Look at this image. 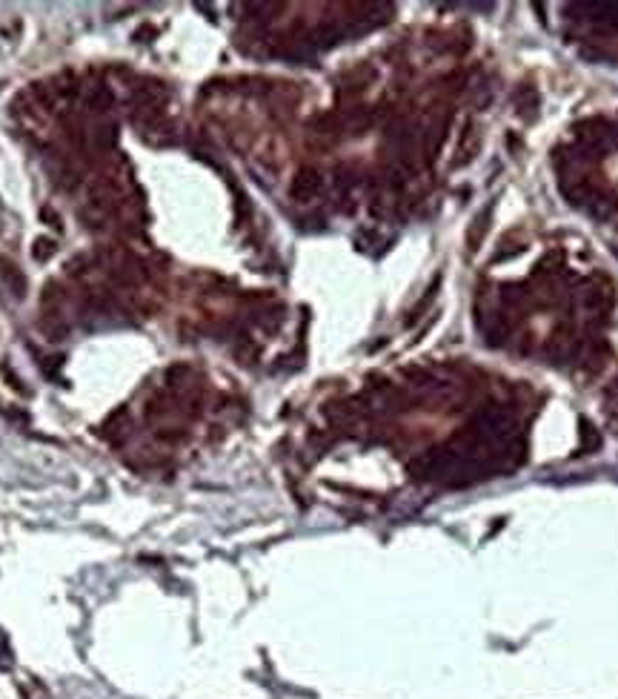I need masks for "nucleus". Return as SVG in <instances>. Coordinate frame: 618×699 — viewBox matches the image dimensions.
<instances>
[{
  "instance_id": "nucleus-2",
  "label": "nucleus",
  "mask_w": 618,
  "mask_h": 699,
  "mask_svg": "<svg viewBox=\"0 0 618 699\" xmlns=\"http://www.w3.org/2000/svg\"><path fill=\"white\" fill-rule=\"evenodd\" d=\"M109 106H112V92L106 89V86H98V89L92 92V109L95 112H103Z\"/></svg>"
},
{
  "instance_id": "nucleus-1",
  "label": "nucleus",
  "mask_w": 618,
  "mask_h": 699,
  "mask_svg": "<svg viewBox=\"0 0 618 699\" xmlns=\"http://www.w3.org/2000/svg\"><path fill=\"white\" fill-rule=\"evenodd\" d=\"M0 276H4L9 284H12V290L18 292V295H23V290H26V281H23V276L15 270V264H9V261H4L0 258Z\"/></svg>"
},
{
  "instance_id": "nucleus-3",
  "label": "nucleus",
  "mask_w": 618,
  "mask_h": 699,
  "mask_svg": "<svg viewBox=\"0 0 618 699\" xmlns=\"http://www.w3.org/2000/svg\"><path fill=\"white\" fill-rule=\"evenodd\" d=\"M52 252H55V244H52L49 238H40V241H34V249H32V255H34V258L46 261Z\"/></svg>"
}]
</instances>
